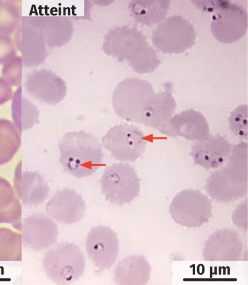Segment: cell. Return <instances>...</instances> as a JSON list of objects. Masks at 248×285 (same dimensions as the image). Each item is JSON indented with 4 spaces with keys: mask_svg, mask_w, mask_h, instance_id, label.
<instances>
[{
    "mask_svg": "<svg viewBox=\"0 0 248 285\" xmlns=\"http://www.w3.org/2000/svg\"><path fill=\"white\" fill-rule=\"evenodd\" d=\"M103 48L107 55L126 61L139 74L151 73L160 63L156 51L144 34L128 26L117 27L109 32L105 36Z\"/></svg>",
    "mask_w": 248,
    "mask_h": 285,
    "instance_id": "6da1fadb",
    "label": "cell"
},
{
    "mask_svg": "<svg viewBox=\"0 0 248 285\" xmlns=\"http://www.w3.org/2000/svg\"><path fill=\"white\" fill-rule=\"evenodd\" d=\"M204 189L217 202L234 201L247 194V142L233 146L225 164L208 177Z\"/></svg>",
    "mask_w": 248,
    "mask_h": 285,
    "instance_id": "7a4b0ae2",
    "label": "cell"
},
{
    "mask_svg": "<svg viewBox=\"0 0 248 285\" xmlns=\"http://www.w3.org/2000/svg\"><path fill=\"white\" fill-rule=\"evenodd\" d=\"M60 161L64 170L81 178L93 174L101 165V144L93 134L84 130L66 133L60 140Z\"/></svg>",
    "mask_w": 248,
    "mask_h": 285,
    "instance_id": "3957f363",
    "label": "cell"
},
{
    "mask_svg": "<svg viewBox=\"0 0 248 285\" xmlns=\"http://www.w3.org/2000/svg\"><path fill=\"white\" fill-rule=\"evenodd\" d=\"M155 94L149 82L128 78L120 81L114 90L112 107L120 118L129 122L142 123L144 111Z\"/></svg>",
    "mask_w": 248,
    "mask_h": 285,
    "instance_id": "277c9868",
    "label": "cell"
},
{
    "mask_svg": "<svg viewBox=\"0 0 248 285\" xmlns=\"http://www.w3.org/2000/svg\"><path fill=\"white\" fill-rule=\"evenodd\" d=\"M42 262L47 277L59 285L78 280L86 266L85 256L79 247L69 242L59 243L50 248Z\"/></svg>",
    "mask_w": 248,
    "mask_h": 285,
    "instance_id": "5b68a950",
    "label": "cell"
},
{
    "mask_svg": "<svg viewBox=\"0 0 248 285\" xmlns=\"http://www.w3.org/2000/svg\"><path fill=\"white\" fill-rule=\"evenodd\" d=\"M213 1L206 10L215 12L212 16L211 30L219 42H235L246 34L248 29L247 11L242 5L228 0Z\"/></svg>",
    "mask_w": 248,
    "mask_h": 285,
    "instance_id": "8992f818",
    "label": "cell"
},
{
    "mask_svg": "<svg viewBox=\"0 0 248 285\" xmlns=\"http://www.w3.org/2000/svg\"><path fill=\"white\" fill-rule=\"evenodd\" d=\"M196 38L193 26L185 18L177 15L170 16L158 23L152 36L155 48L170 54L184 52L194 45Z\"/></svg>",
    "mask_w": 248,
    "mask_h": 285,
    "instance_id": "52a82bcc",
    "label": "cell"
},
{
    "mask_svg": "<svg viewBox=\"0 0 248 285\" xmlns=\"http://www.w3.org/2000/svg\"><path fill=\"white\" fill-rule=\"evenodd\" d=\"M140 179L134 168L128 163H118L108 166L100 179L102 193L105 199L122 206L130 204L139 195Z\"/></svg>",
    "mask_w": 248,
    "mask_h": 285,
    "instance_id": "ba28073f",
    "label": "cell"
},
{
    "mask_svg": "<svg viewBox=\"0 0 248 285\" xmlns=\"http://www.w3.org/2000/svg\"><path fill=\"white\" fill-rule=\"evenodd\" d=\"M209 198L198 190L186 189L177 193L169 206L174 221L188 228L200 227L212 216Z\"/></svg>",
    "mask_w": 248,
    "mask_h": 285,
    "instance_id": "9c48e42d",
    "label": "cell"
},
{
    "mask_svg": "<svg viewBox=\"0 0 248 285\" xmlns=\"http://www.w3.org/2000/svg\"><path fill=\"white\" fill-rule=\"evenodd\" d=\"M104 146L115 159L134 162L146 149V141L141 130L127 124L116 125L102 138Z\"/></svg>",
    "mask_w": 248,
    "mask_h": 285,
    "instance_id": "30bf717a",
    "label": "cell"
},
{
    "mask_svg": "<svg viewBox=\"0 0 248 285\" xmlns=\"http://www.w3.org/2000/svg\"><path fill=\"white\" fill-rule=\"evenodd\" d=\"M13 39L17 50L21 53L23 66L33 67L45 61L48 55L47 46L33 16L22 17Z\"/></svg>",
    "mask_w": 248,
    "mask_h": 285,
    "instance_id": "8fae6325",
    "label": "cell"
},
{
    "mask_svg": "<svg viewBox=\"0 0 248 285\" xmlns=\"http://www.w3.org/2000/svg\"><path fill=\"white\" fill-rule=\"evenodd\" d=\"M89 258L101 273L109 269L115 263L119 251V240L115 232L108 226L93 227L85 241Z\"/></svg>",
    "mask_w": 248,
    "mask_h": 285,
    "instance_id": "7c38bea8",
    "label": "cell"
},
{
    "mask_svg": "<svg viewBox=\"0 0 248 285\" xmlns=\"http://www.w3.org/2000/svg\"><path fill=\"white\" fill-rule=\"evenodd\" d=\"M21 232L23 246L36 251L46 250L54 245L59 234L56 223L41 213H33L24 218Z\"/></svg>",
    "mask_w": 248,
    "mask_h": 285,
    "instance_id": "4fadbf2b",
    "label": "cell"
},
{
    "mask_svg": "<svg viewBox=\"0 0 248 285\" xmlns=\"http://www.w3.org/2000/svg\"><path fill=\"white\" fill-rule=\"evenodd\" d=\"M24 86L30 95L51 105L62 101L67 93L64 80L52 71L46 69L36 70L30 73Z\"/></svg>",
    "mask_w": 248,
    "mask_h": 285,
    "instance_id": "5bb4252c",
    "label": "cell"
},
{
    "mask_svg": "<svg viewBox=\"0 0 248 285\" xmlns=\"http://www.w3.org/2000/svg\"><path fill=\"white\" fill-rule=\"evenodd\" d=\"M164 135L200 141L210 135L209 127L205 117L193 109L183 111L173 116L158 129Z\"/></svg>",
    "mask_w": 248,
    "mask_h": 285,
    "instance_id": "9a60e30c",
    "label": "cell"
},
{
    "mask_svg": "<svg viewBox=\"0 0 248 285\" xmlns=\"http://www.w3.org/2000/svg\"><path fill=\"white\" fill-rule=\"evenodd\" d=\"M243 250V244L238 233L223 228L213 233L204 242L202 256L205 261H239Z\"/></svg>",
    "mask_w": 248,
    "mask_h": 285,
    "instance_id": "2e32d148",
    "label": "cell"
},
{
    "mask_svg": "<svg viewBox=\"0 0 248 285\" xmlns=\"http://www.w3.org/2000/svg\"><path fill=\"white\" fill-rule=\"evenodd\" d=\"M46 211L58 222L72 224L83 218L86 206L80 194L73 189L64 188L55 193L46 203Z\"/></svg>",
    "mask_w": 248,
    "mask_h": 285,
    "instance_id": "e0dca14e",
    "label": "cell"
},
{
    "mask_svg": "<svg viewBox=\"0 0 248 285\" xmlns=\"http://www.w3.org/2000/svg\"><path fill=\"white\" fill-rule=\"evenodd\" d=\"M13 183L16 196L25 206H37L47 197L49 188L44 177L37 172L22 171L21 161L16 167Z\"/></svg>",
    "mask_w": 248,
    "mask_h": 285,
    "instance_id": "ac0fdd59",
    "label": "cell"
},
{
    "mask_svg": "<svg viewBox=\"0 0 248 285\" xmlns=\"http://www.w3.org/2000/svg\"><path fill=\"white\" fill-rule=\"evenodd\" d=\"M232 147L224 137L210 135L205 140L195 142L191 154L197 164L207 170L215 169L225 164Z\"/></svg>",
    "mask_w": 248,
    "mask_h": 285,
    "instance_id": "d6986e66",
    "label": "cell"
},
{
    "mask_svg": "<svg viewBox=\"0 0 248 285\" xmlns=\"http://www.w3.org/2000/svg\"><path fill=\"white\" fill-rule=\"evenodd\" d=\"M164 90L155 93L145 109L142 123L145 126L159 129L173 116L176 102L172 95V84L166 82Z\"/></svg>",
    "mask_w": 248,
    "mask_h": 285,
    "instance_id": "ffe728a7",
    "label": "cell"
},
{
    "mask_svg": "<svg viewBox=\"0 0 248 285\" xmlns=\"http://www.w3.org/2000/svg\"><path fill=\"white\" fill-rule=\"evenodd\" d=\"M151 268L146 258L140 255L127 256L119 261L114 273L117 285H146L150 278Z\"/></svg>",
    "mask_w": 248,
    "mask_h": 285,
    "instance_id": "44dd1931",
    "label": "cell"
},
{
    "mask_svg": "<svg viewBox=\"0 0 248 285\" xmlns=\"http://www.w3.org/2000/svg\"><path fill=\"white\" fill-rule=\"evenodd\" d=\"M33 20L42 34L47 47L57 48L67 43L73 32L70 18L61 16H33Z\"/></svg>",
    "mask_w": 248,
    "mask_h": 285,
    "instance_id": "7402d4cb",
    "label": "cell"
},
{
    "mask_svg": "<svg viewBox=\"0 0 248 285\" xmlns=\"http://www.w3.org/2000/svg\"><path fill=\"white\" fill-rule=\"evenodd\" d=\"M22 222L20 201L10 182L0 176V223L11 224L21 232Z\"/></svg>",
    "mask_w": 248,
    "mask_h": 285,
    "instance_id": "603a6c76",
    "label": "cell"
},
{
    "mask_svg": "<svg viewBox=\"0 0 248 285\" xmlns=\"http://www.w3.org/2000/svg\"><path fill=\"white\" fill-rule=\"evenodd\" d=\"M170 2V0H132L129 9L137 22L151 26L159 23L165 18Z\"/></svg>",
    "mask_w": 248,
    "mask_h": 285,
    "instance_id": "cb8c5ba5",
    "label": "cell"
},
{
    "mask_svg": "<svg viewBox=\"0 0 248 285\" xmlns=\"http://www.w3.org/2000/svg\"><path fill=\"white\" fill-rule=\"evenodd\" d=\"M22 86L13 94L11 104L13 120L21 132L31 128L38 122L39 111L37 107L22 95Z\"/></svg>",
    "mask_w": 248,
    "mask_h": 285,
    "instance_id": "d4e9b609",
    "label": "cell"
},
{
    "mask_svg": "<svg viewBox=\"0 0 248 285\" xmlns=\"http://www.w3.org/2000/svg\"><path fill=\"white\" fill-rule=\"evenodd\" d=\"M20 131L10 120L0 119V166L11 161L20 148Z\"/></svg>",
    "mask_w": 248,
    "mask_h": 285,
    "instance_id": "484cf974",
    "label": "cell"
},
{
    "mask_svg": "<svg viewBox=\"0 0 248 285\" xmlns=\"http://www.w3.org/2000/svg\"><path fill=\"white\" fill-rule=\"evenodd\" d=\"M22 2L0 0V33L13 35L22 19Z\"/></svg>",
    "mask_w": 248,
    "mask_h": 285,
    "instance_id": "4316f807",
    "label": "cell"
},
{
    "mask_svg": "<svg viewBox=\"0 0 248 285\" xmlns=\"http://www.w3.org/2000/svg\"><path fill=\"white\" fill-rule=\"evenodd\" d=\"M22 235L6 227H0V261L22 260Z\"/></svg>",
    "mask_w": 248,
    "mask_h": 285,
    "instance_id": "83f0119b",
    "label": "cell"
},
{
    "mask_svg": "<svg viewBox=\"0 0 248 285\" xmlns=\"http://www.w3.org/2000/svg\"><path fill=\"white\" fill-rule=\"evenodd\" d=\"M228 122L232 133L243 141L248 140V105L243 104L231 113Z\"/></svg>",
    "mask_w": 248,
    "mask_h": 285,
    "instance_id": "f1b7e54d",
    "label": "cell"
},
{
    "mask_svg": "<svg viewBox=\"0 0 248 285\" xmlns=\"http://www.w3.org/2000/svg\"><path fill=\"white\" fill-rule=\"evenodd\" d=\"M22 66L21 56L16 55L12 57L2 64L1 77L12 86H21Z\"/></svg>",
    "mask_w": 248,
    "mask_h": 285,
    "instance_id": "f546056e",
    "label": "cell"
},
{
    "mask_svg": "<svg viewBox=\"0 0 248 285\" xmlns=\"http://www.w3.org/2000/svg\"><path fill=\"white\" fill-rule=\"evenodd\" d=\"M17 50L13 38L0 33V65L16 55Z\"/></svg>",
    "mask_w": 248,
    "mask_h": 285,
    "instance_id": "4dcf8cb0",
    "label": "cell"
},
{
    "mask_svg": "<svg viewBox=\"0 0 248 285\" xmlns=\"http://www.w3.org/2000/svg\"><path fill=\"white\" fill-rule=\"evenodd\" d=\"M247 199L232 213V219L237 226L247 230Z\"/></svg>",
    "mask_w": 248,
    "mask_h": 285,
    "instance_id": "1f68e13d",
    "label": "cell"
},
{
    "mask_svg": "<svg viewBox=\"0 0 248 285\" xmlns=\"http://www.w3.org/2000/svg\"><path fill=\"white\" fill-rule=\"evenodd\" d=\"M13 92L12 86L2 77H0V105L12 98Z\"/></svg>",
    "mask_w": 248,
    "mask_h": 285,
    "instance_id": "d6a6232c",
    "label": "cell"
}]
</instances>
